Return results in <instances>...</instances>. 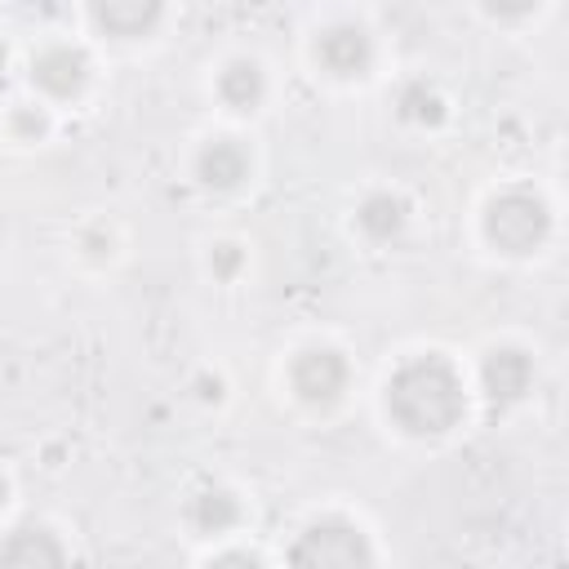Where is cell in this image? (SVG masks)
<instances>
[{
	"label": "cell",
	"instance_id": "cell-19",
	"mask_svg": "<svg viewBox=\"0 0 569 569\" xmlns=\"http://www.w3.org/2000/svg\"><path fill=\"white\" fill-rule=\"evenodd\" d=\"M191 391L200 405H222L227 400V378L222 373H196L191 378Z\"/></svg>",
	"mask_w": 569,
	"mask_h": 569
},
{
	"label": "cell",
	"instance_id": "cell-21",
	"mask_svg": "<svg viewBox=\"0 0 569 569\" xmlns=\"http://www.w3.org/2000/svg\"><path fill=\"white\" fill-rule=\"evenodd\" d=\"M4 67H9V40H4V31H0V76H4Z\"/></svg>",
	"mask_w": 569,
	"mask_h": 569
},
{
	"label": "cell",
	"instance_id": "cell-22",
	"mask_svg": "<svg viewBox=\"0 0 569 569\" xmlns=\"http://www.w3.org/2000/svg\"><path fill=\"white\" fill-rule=\"evenodd\" d=\"M9 502V480H4V471H0V507Z\"/></svg>",
	"mask_w": 569,
	"mask_h": 569
},
{
	"label": "cell",
	"instance_id": "cell-17",
	"mask_svg": "<svg viewBox=\"0 0 569 569\" xmlns=\"http://www.w3.org/2000/svg\"><path fill=\"white\" fill-rule=\"evenodd\" d=\"M76 249H80V258H84V262L107 267V262L120 253V236H116V227L93 222V227H84V231L76 236Z\"/></svg>",
	"mask_w": 569,
	"mask_h": 569
},
{
	"label": "cell",
	"instance_id": "cell-11",
	"mask_svg": "<svg viewBox=\"0 0 569 569\" xmlns=\"http://www.w3.org/2000/svg\"><path fill=\"white\" fill-rule=\"evenodd\" d=\"M409 218H413V204H409L400 191H391V187H373V191H365V196L356 200V231H360L369 244H391V240H400L405 227H409Z\"/></svg>",
	"mask_w": 569,
	"mask_h": 569
},
{
	"label": "cell",
	"instance_id": "cell-12",
	"mask_svg": "<svg viewBox=\"0 0 569 569\" xmlns=\"http://www.w3.org/2000/svg\"><path fill=\"white\" fill-rule=\"evenodd\" d=\"M62 560H67L62 538L36 520L13 525L0 542V565H13V569H40V565H62Z\"/></svg>",
	"mask_w": 569,
	"mask_h": 569
},
{
	"label": "cell",
	"instance_id": "cell-2",
	"mask_svg": "<svg viewBox=\"0 0 569 569\" xmlns=\"http://www.w3.org/2000/svg\"><path fill=\"white\" fill-rule=\"evenodd\" d=\"M556 231V213L547 204L542 191L525 187V182H511V187H498L485 209H480V236L489 249H498L502 258H529L538 253Z\"/></svg>",
	"mask_w": 569,
	"mask_h": 569
},
{
	"label": "cell",
	"instance_id": "cell-8",
	"mask_svg": "<svg viewBox=\"0 0 569 569\" xmlns=\"http://www.w3.org/2000/svg\"><path fill=\"white\" fill-rule=\"evenodd\" d=\"M249 173H253V156H249V147H244L240 138H231V133L204 138V142L196 147V156H191V178H196L204 191H218V196L244 187Z\"/></svg>",
	"mask_w": 569,
	"mask_h": 569
},
{
	"label": "cell",
	"instance_id": "cell-7",
	"mask_svg": "<svg viewBox=\"0 0 569 569\" xmlns=\"http://www.w3.org/2000/svg\"><path fill=\"white\" fill-rule=\"evenodd\" d=\"M476 378H480V396L489 400V409H511V405H520L533 391L538 365H533V351L529 347H520V342H493V347H485Z\"/></svg>",
	"mask_w": 569,
	"mask_h": 569
},
{
	"label": "cell",
	"instance_id": "cell-9",
	"mask_svg": "<svg viewBox=\"0 0 569 569\" xmlns=\"http://www.w3.org/2000/svg\"><path fill=\"white\" fill-rule=\"evenodd\" d=\"M169 0H84L93 31L107 40H147L164 22Z\"/></svg>",
	"mask_w": 569,
	"mask_h": 569
},
{
	"label": "cell",
	"instance_id": "cell-20",
	"mask_svg": "<svg viewBox=\"0 0 569 569\" xmlns=\"http://www.w3.org/2000/svg\"><path fill=\"white\" fill-rule=\"evenodd\" d=\"M213 565H262V556H253V551H218V556H209Z\"/></svg>",
	"mask_w": 569,
	"mask_h": 569
},
{
	"label": "cell",
	"instance_id": "cell-3",
	"mask_svg": "<svg viewBox=\"0 0 569 569\" xmlns=\"http://www.w3.org/2000/svg\"><path fill=\"white\" fill-rule=\"evenodd\" d=\"M284 382L298 405L307 409H333L351 387V360L329 342H307L289 356Z\"/></svg>",
	"mask_w": 569,
	"mask_h": 569
},
{
	"label": "cell",
	"instance_id": "cell-5",
	"mask_svg": "<svg viewBox=\"0 0 569 569\" xmlns=\"http://www.w3.org/2000/svg\"><path fill=\"white\" fill-rule=\"evenodd\" d=\"M311 58L329 80H365L378 62V44L373 31L356 18H333L316 31L311 40Z\"/></svg>",
	"mask_w": 569,
	"mask_h": 569
},
{
	"label": "cell",
	"instance_id": "cell-13",
	"mask_svg": "<svg viewBox=\"0 0 569 569\" xmlns=\"http://www.w3.org/2000/svg\"><path fill=\"white\" fill-rule=\"evenodd\" d=\"M391 111H396V120L409 124V129H440V124L449 120V98L440 93L436 80L409 76V80H400V89H396V98H391Z\"/></svg>",
	"mask_w": 569,
	"mask_h": 569
},
{
	"label": "cell",
	"instance_id": "cell-6",
	"mask_svg": "<svg viewBox=\"0 0 569 569\" xmlns=\"http://www.w3.org/2000/svg\"><path fill=\"white\" fill-rule=\"evenodd\" d=\"M289 560L293 565H369L373 547H369V533L356 520L320 516L298 533V542L289 547Z\"/></svg>",
	"mask_w": 569,
	"mask_h": 569
},
{
	"label": "cell",
	"instance_id": "cell-18",
	"mask_svg": "<svg viewBox=\"0 0 569 569\" xmlns=\"http://www.w3.org/2000/svg\"><path fill=\"white\" fill-rule=\"evenodd\" d=\"M493 22H525V18H533L538 13V4L542 0H476Z\"/></svg>",
	"mask_w": 569,
	"mask_h": 569
},
{
	"label": "cell",
	"instance_id": "cell-15",
	"mask_svg": "<svg viewBox=\"0 0 569 569\" xmlns=\"http://www.w3.org/2000/svg\"><path fill=\"white\" fill-rule=\"evenodd\" d=\"M4 129H9L13 142H44L49 129H53V116H49L44 102H18L4 120Z\"/></svg>",
	"mask_w": 569,
	"mask_h": 569
},
{
	"label": "cell",
	"instance_id": "cell-16",
	"mask_svg": "<svg viewBox=\"0 0 569 569\" xmlns=\"http://www.w3.org/2000/svg\"><path fill=\"white\" fill-rule=\"evenodd\" d=\"M204 267H209V276H213V280L231 284V280H240V271L249 267V253H244V244H240V240H213V244H209V253H204Z\"/></svg>",
	"mask_w": 569,
	"mask_h": 569
},
{
	"label": "cell",
	"instance_id": "cell-14",
	"mask_svg": "<svg viewBox=\"0 0 569 569\" xmlns=\"http://www.w3.org/2000/svg\"><path fill=\"white\" fill-rule=\"evenodd\" d=\"M244 520V507L240 498L227 489V485H200L191 498H187V525L204 538L213 533H231L236 525Z\"/></svg>",
	"mask_w": 569,
	"mask_h": 569
},
{
	"label": "cell",
	"instance_id": "cell-4",
	"mask_svg": "<svg viewBox=\"0 0 569 569\" xmlns=\"http://www.w3.org/2000/svg\"><path fill=\"white\" fill-rule=\"evenodd\" d=\"M27 80L49 102H76L93 80V58L76 40H44L27 58Z\"/></svg>",
	"mask_w": 569,
	"mask_h": 569
},
{
	"label": "cell",
	"instance_id": "cell-1",
	"mask_svg": "<svg viewBox=\"0 0 569 569\" xmlns=\"http://www.w3.org/2000/svg\"><path fill=\"white\" fill-rule=\"evenodd\" d=\"M467 405H471L467 373L445 351H413L382 382L387 418L405 436H418V440L449 436L453 427H462Z\"/></svg>",
	"mask_w": 569,
	"mask_h": 569
},
{
	"label": "cell",
	"instance_id": "cell-10",
	"mask_svg": "<svg viewBox=\"0 0 569 569\" xmlns=\"http://www.w3.org/2000/svg\"><path fill=\"white\" fill-rule=\"evenodd\" d=\"M267 67L258 62V58H249V53H236V58H227L222 67H218V76H213V93H218V102L227 107V111H236V116H249V111H258L262 102H267Z\"/></svg>",
	"mask_w": 569,
	"mask_h": 569
}]
</instances>
